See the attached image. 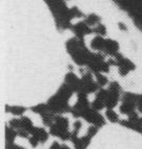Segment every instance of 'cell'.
I'll use <instances>...</instances> for the list:
<instances>
[{
  "instance_id": "cell-10",
  "label": "cell",
  "mask_w": 142,
  "mask_h": 149,
  "mask_svg": "<svg viewBox=\"0 0 142 149\" xmlns=\"http://www.w3.org/2000/svg\"><path fill=\"white\" fill-rule=\"evenodd\" d=\"M27 109L24 107H19V105H13L10 107V114L17 116V117H22L23 115L26 113Z\"/></svg>"
},
{
  "instance_id": "cell-16",
  "label": "cell",
  "mask_w": 142,
  "mask_h": 149,
  "mask_svg": "<svg viewBox=\"0 0 142 149\" xmlns=\"http://www.w3.org/2000/svg\"><path fill=\"white\" fill-rule=\"evenodd\" d=\"M28 143H29V145L33 148H37L38 146H39V144H40V141L38 140V138H36L35 136H30L29 139H28Z\"/></svg>"
},
{
  "instance_id": "cell-22",
  "label": "cell",
  "mask_w": 142,
  "mask_h": 149,
  "mask_svg": "<svg viewBox=\"0 0 142 149\" xmlns=\"http://www.w3.org/2000/svg\"><path fill=\"white\" fill-rule=\"evenodd\" d=\"M61 145H62V144H60L57 141H55L52 144L50 145L49 149H61Z\"/></svg>"
},
{
  "instance_id": "cell-4",
  "label": "cell",
  "mask_w": 142,
  "mask_h": 149,
  "mask_svg": "<svg viewBox=\"0 0 142 149\" xmlns=\"http://www.w3.org/2000/svg\"><path fill=\"white\" fill-rule=\"evenodd\" d=\"M18 137L17 130L14 128H12L10 126L5 127V141H6V144H14L16 138Z\"/></svg>"
},
{
  "instance_id": "cell-6",
  "label": "cell",
  "mask_w": 142,
  "mask_h": 149,
  "mask_svg": "<svg viewBox=\"0 0 142 149\" xmlns=\"http://www.w3.org/2000/svg\"><path fill=\"white\" fill-rule=\"evenodd\" d=\"M55 116H57V115H55L51 112L44 113V114L41 115V119H42V122H43V124H44V126H46V127L51 126V125L55 123Z\"/></svg>"
},
{
  "instance_id": "cell-20",
  "label": "cell",
  "mask_w": 142,
  "mask_h": 149,
  "mask_svg": "<svg viewBox=\"0 0 142 149\" xmlns=\"http://www.w3.org/2000/svg\"><path fill=\"white\" fill-rule=\"evenodd\" d=\"M82 127H83V123H82V122H80V121H75L74 123H73V129H72V130L80 132V130L82 129Z\"/></svg>"
},
{
  "instance_id": "cell-12",
  "label": "cell",
  "mask_w": 142,
  "mask_h": 149,
  "mask_svg": "<svg viewBox=\"0 0 142 149\" xmlns=\"http://www.w3.org/2000/svg\"><path fill=\"white\" fill-rule=\"evenodd\" d=\"M108 97H109V91H107V90H102V89L99 90V91L96 93V95H95V98L104 102L105 105H106V101H107Z\"/></svg>"
},
{
  "instance_id": "cell-19",
  "label": "cell",
  "mask_w": 142,
  "mask_h": 149,
  "mask_svg": "<svg viewBox=\"0 0 142 149\" xmlns=\"http://www.w3.org/2000/svg\"><path fill=\"white\" fill-rule=\"evenodd\" d=\"M136 107H137V111L142 114V94L138 95L137 98V103H136Z\"/></svg>"
},
{
  "instance_id": "cell-7",
  "label": "cell",
  "mask_w": 142,
  "mask_h": 149,
  "mask_svg": "<svg viewBox=\"0 0 142 149\" xmlns=\"http://www.w3.org/2000/svg\"><path fill=\"white\" fill-rule=\"evenodd\" d=\"M20 120H21V124H22V128L24 130H26L27 132H29V134H31L35 126H34V123L30 120V118L26 117V116H22V117H20Z\"/></svg>"
},
{
  "instance_id": "cell-9",
  "label": "cell",
  "mask_w": 142,
  "mask_h": 149,
  "mask_svg": "<svg viewBox=\"0 0 142 149\" xmlns=\"http://www.w3.org/2000/svg\"><path fill=\"white\" fill-rule=\"evenodd\" d=\"M105 116L111 123H119V116L114 109H106Z\"/></svg>"
},
{
  "instance_id": "cell-21",
  "label": "cell",
  "mask_w": 142,
  "mask_h": 149,
  "mask_svg": "<svg viewBox=\"0 0 142 149\" xmlns=\"http://www.w3.org/2000/svg\"><path fill=\"white\" fill-rule=\"evenodd\" d=\"M5 148L6 149H25L24 147L19 146V145H16L15 143H14V144H6L5 145Z\"/></svg>"
},
{
  "instance_id": "cell-3",
  "label": "cell",
  "mask_w": 142,
  "mask_h": 149,
  "mask_svg": "<svg viewBox=\"0 0 142 149\" xmlns=\"http://www.w3.org/2000/svg\"><path fill=\"white\" fill-rule=\"evenodd\" d=\"M30 136H35L40 141V144H44L45 142L48 141V138H49L50 134L49 132H46V129L43 128V127H35Z\"/></svg>"
},
{
  "instance_id": "cell-15",
  "label": "cell",
  "mask_w": 142,
  "mask_h": 149,
  "mask_svg": "<svg viewBox=\"0 0 142 149\" xmlns=\"http://www.w3.org/2000/svg\"><path fill=\"white\" fill-rule=\"evenodd\" d=\"M98 127H96V126H94V125H91V126H89L88 127V129H87V136L88 137H90L91 139H92L93 137H95L96 134H97V132H98Z\"/></svg>"
},
{
  "instance_id": "cell-13",
  "label": "cell",
  "mask_w": 142,
  "mask_h": 149,
  "mask_svg": "<svg viewBox=\"0 0 142 149\" xmlns=\"http://www.w3.org/2000/svg\"><path fill=\"white\" fill-rule=\"evenodd\" d=\"M91 107H92L94 111H96V112H100V111H102L104 109H106V105L102 101H100V100L95 98V99L91 102Z\"/></svg>"
},
{
  "instance_id": "cell-2",
  "label": "cell",
  "mask_w": 142,
  "mask_h": 149,
  "mask_svg": "<svg viewBox=\"0 0 142 149\" xmlns=\"http://www.w3.org/2000/svg\"><path fill=\"white\" fill-rule=\"evenodd\" d=\"M82 118L85 120V121H87L88 123L94 125V126L98 127V128H100V127H102L106 124L105 117H104L99 112L94 111L91 107H88L87 109L84 111Z\"/></svg>"
},
{
  "instance_id": "cell-23",
  "label": "cell",
  "mask_w": 142,
  "mask_h": 149,
  "mask_svg": "<svg viewBox=\"0 0 142 149\" xmlns=\"http://www.w3.org/2000/svg\"><path fill=\"white\" fill-rule=\"evenodd\" d=\"M61 149H70V147L66 144H62L61 145Z\"/></svg>"
},
{
  "instance_id": "cell-11",
  "label": "cell",
  "mask_w": 142,
  "mask_h": 149,
  "mask_svg": "<svg viewBox=\"0 0 142 149\" xmlns=\"http://www.w3.org/2000/svg\"><path fill=\"white\" fill-rule=\"evenodd\" d=\"M138 95L133 94V93H125L121 97V102H127V103H132L136 104L137 103Z\"/></svg>"
},
{
  "instance_id": "cell-18",
  "label": "cell",
  "mask_w": 142,
  "mask_h": 149,
  "mask_svg": "<svg viewBox=\"0 0 142 149\" xmlns=\"http://www.w3.org/2000/svg\"><path fill=\"white\" fill-rule=\"evenodd\" d=\"M96 78H97V82H98V85L99 86L107 85L108 79H107V77L106 76H104V75H101V74H97L96 75Z\"/></svg>"
},
{
  "instance_id": "cell-1",
  "label": "cell",
  "mask_w": 142,
  "mask_h": 149,
  "mask_svg": "<svg viewBox=\"0 0 142 149\" xmlns=\"http://www.w3.org/2000/svg\"><path fill=\"white\" fill-rule=\"evenodd\" d=\"M48 109L49 112L53 113L55 115H64L71 113V109L68 101L62 99L59 95H53L52 97H50L49 100L47 101Z\"/></svg>"
},
{
  "instance_id": "cell-5",
  "label": "cell",
  "mask_w": 142,
  "mask_h": 149,
  "mask_svg": "<svg viewBox=\"0 0 142 149\" xmlns=\"http://www.w3.org/2000/svg\"><path fill=\"white\" fill-rule=\"evenodd\" d=\"M136 104H132V103H127V102H121V104L119 105V111L121 114L130 116L134 112H136Z\"/></svg>"
},
{
  "instance_id": "cell-24",
  "label": "cell",
  "mask_w": 142,
  "mask_h": 149,
  "mask_svg": "<svg viewBox=\"0 0 142 149\" xmlns=\"http://www.w3.org/2000/svg\"><path fill=\"white\" fill-rule=\"evenodd\" d=\"M141 123H142V117H141Z\"/></svg>"
},
{
  "instance_id": "cell-8",
  "label": "cell",
  "mask_w": 142,
  "mask_h": 149,
  "mask_svg": "<svg viewBox=\"0 0 142 149\" xmlns=\"http://www.w3.org/2000/svg\"><path fill=\"white\" fill-rule=\"evenodd\" d=\"M29 109L33 113H35V114H39V115H42V114H44V113L49 112L47 103H39V104L29 107Z\"/></svg>"
},
{
  "instance_id": "cell-14",
  "label": "cell",
  "mask_w": 142,
  "mask_h": 149,
  "mask_svg": "<svg viewBox=\"0 0 142 149\" xmlns=\"http://www.w3.org/2000/svg\"><path fill=\"white\" fill-rule=\"evenodd\" d=\"M8 126H10L12 128L16 129V130L22 128V124H21L20 118H14V119L10 120V122H8Z\"/></svg>"
},
{
  "instance_id": "cell-17",
  "label": "cell",
  "mask_w": 142,
  "mask_h": 149,
  "mask_svg": "<svg viewBox=\"0 0 142 149\" xmlns=\"http://www.w3.org/2000/svg\"><path fill=\"white\" fill-rule=\"evenodd\" d=\"M17 134H18V137H20V138H23V139H29L30 137V134L29 132H27L26 130H24L23 128H20V129H18L17 130Z\"/></svg>"
}]
</instances>
